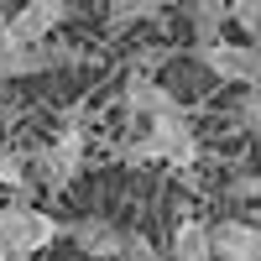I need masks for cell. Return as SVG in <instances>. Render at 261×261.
I'll return each mask as SVG.
<instances>
[{"mask_svg": "<svg viewBox=\"0 0 261 261\" xmlns=\"http://www.w3.org/2000/svg\"><path fill=\"white\" fill-rule=\"evenodd\" d=\"M120 105H125V115L136 120V125H157V120H172V115H183V105L172 99L157 79H146V73H130V84H125V94H120Z\"/></svg>", "mask_w": 261, "mask_h": 261, "instance_id": "5", "label": "cell"}, {"mask_svg": "<svg viewBox=\"0 0 261 261\" xmlns=\"http://www.w3.org/2000/svg\"><path fill=\"white\" fill-rule=\"evenodd\" d=\"M0 188H16V193H27V188H32L27 157H21L16 146H0Z\"/></svg>", "mask_w": 261, "mask_h": 261, "instance_id": "11", "label": "cell"}, {"mask_svg": "<svg viewBox=\"0 0 261 261\" xmlns=\"http://www.w3.org/2000/svg\"><path fill=\"white\" fill-rule=\"evenodd\" d=\"M167 261H214V225L204 220H178L172 225V251Z\"/></svg>", "mask_w": 261, "mask_h": 261, "instance_id": "9", "label": "cell"}, {"mask_svg": "<svg viewBox=\"0 0 261 261\" xmlns=\"http://www.w3.org/2000/svg\"><path fill=\"white\" fill-rule=\"evenodd\" d=\"M37 178L47 183V188H68L73 183V172L84 167V130H63V136L53 146H42L37 151Z\"/></svg>", "mask_w": 261, "mask_h": 261, "instance_id": "6", "label": "cell"}, {"mask_svg": "<svg viewBox=\"0 0 261 261\" xmlns=\"http://www.w3.org/2000/svg\"><path fill=\"white\" fill-rule=\"evenodd\" d=\"M162 16V6H151V0H136V6H110V27H130V21H151Z\"/></svg>", "mask_w": 261, "mask_h": 261, "instance_id": "14", "label": "cell"}, {"mask_svg": "<svg viewBox=\"0 0 261 261\" xmlns=\"http://www.w3.org/2000/svg\"><path fill=\"white\" fill-rule=\"evenodd\" d=\"M235 27L246 32V42L261 47V0H241V6H235Z\"/></svg>", "mask_w": 261, "mask_h": 261, "instance_id": "13", "label": "cell"}, {"mask_svg": "<svg viewBox=\"0 0 261 261\" xmlns=\"http://www.w3.org/2000/svg\"><path fill=\"white\" fill-rule=\"evenodd\" d=\"M241 125L251 130V141H256V151H261V89H251V94L241 99Z\"/></svg>", "mask_w": 261, "mask_h": 261, "instance_id": "15", "label": "cell"}, {"mask_svg": "<svg viewBox=\"0 0 261 261\" xmlns=\"http://www.w3.org/2000/svg\"><path fill=\"white\" fill-rule=\"evenodd\" d=\"M230 21H235V6H220V0H199V6H188L193 47H214V42H225Z\"/></svg>", "mask_w": 261, "mask_h": 261, "instance_id": "10", "label": "cell"}, {"mask_svg": "<svg viewBox=\"0 0 261 261\" xmlns=\"http://www.w3.org/2000/svg\"><path fill=\"white\" fill-rule=\"evenodd\" d=\"M120 261H167V256L151 246L141 230H125V241H120Z\"/></svg>", "mask_w": 261, "mask_h": 261, "instance_id": "12", "label": "cell"}, {"mask_svg": "<svg viewBox=\"0 0 261 261\" xmlns=\"http://www.w3.org/2000/svg\"><path fill=\"white\" fill-rule=\"evenodd\" d=\"M68 16H73L68 0H32V6L11 11L6 37H11V42H21V47H42V42H53V32H58Z\"/></svg>", "mask_w": 261, "mask_h": 261, "instance_id": "4", "label": "cell"}, {"mask_svg": "<svg viewBox=\"0 0 261 261\" xmlns=\"http://www.w3.org/2000/svg\"><path fill=\"white\" fill-rule=\"evenodd\" d=\"M235 199H261V172H256V178H241V183H235Z\"/></svg>", "mask_w": 261, "mask_h": 261, "instance_id": "16", "label": "cell"}, {"mask_svg": "<svg viewBox=\"0 0 261 261\" xmlns=\"http://www.w3.org/2000/svg\"><path fill=\"white\" fill-rule=\"evenodd\" d=\"M214 261H261V225L220 220L214 225Z\"/></svg>", "mask_w": 261, "mask_h": 261, "instance_id": "8", "label": "cell"}, {"mask_svg": "<svg viewBox=\"0 0 261 261\" xmlns=\"http://www.w3.org/2000/svg\"><path fill=\"white\" fill-rule=\"evenodd\" d=\"M73 235V246L89 256V261H120V241H125V230H115L105 214H84L79 225H68Z\"/></svg>", "mask_w": 261, "mask_h": 261, "instance_id": "7", "label": "cell"}, {"mask_svg": "<svg viewBox=\"0 0 261 261\" xmlns=\"http://www.w3.org/2000/svg\"><path fill=\"white\" fill-rule=\"evenodd\" d=\"M193 58L220 79V84H235V89H261V47L256 42H214V47H193Z\"/></svg>", "mask_w": 261, "mask_h": 261, "instance_id": "3", "label": "cell"}, {"mask_svg": "<svg viewBox=\"0 0 261 261\" xmlns=\"http://www.w3.org/2000/svg\"><path fill=\"white\" fill-rule=\"evenodd\" d=\"M125 162H167V167H193L199 157V136H193L188 115H172V120H157L146 125L141 141H125L120 146Z\"/></svg>", "mask_w": 261, "mask_h": 261, "instance_id": "2", "label": "cell"}, {"mask_svg": "<svg viewBox=\"0 0 261 261\" xmlns=\"http://www.w3.org/2000/svg\"><path fill=\"white\" fill-rule=\"evenodd\" d=\"M58 235H68V225H58L47 209H37L32 199H11L0 209V261H32L37 251H47Z\"/></svg>", "mask_w": 261, "mask_h": 261, "instance_id": "1", "label": "cell"}]
</instances>
